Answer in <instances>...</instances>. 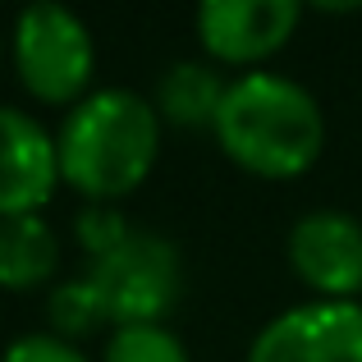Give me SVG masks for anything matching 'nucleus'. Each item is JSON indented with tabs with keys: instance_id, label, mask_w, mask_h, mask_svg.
Segmentation results:
<instances>
[{
	"instance_id": "obj_1",
	"label": "nucleus",
	"mask_w": 362,
	"mask_h": 362,
	"mask_svg": "<svg viewBox=\"0 0 362 362\" xmlns=\"http://www.w3.org/2000/svg\"><path fill=\"white\" fill-rule=\"evenodd\" d=\"M221 151L252 179L308 175L326 151V110L298 78L275 69H252L230 78V92L216 115Z\"/></svg>"
},
{
	"instance_id": "obj_3",
	"label": "nucleus",
	"mask_w": 362,
	"mask_h": 362,
	"mask_svg": "<svg viewBox=\"0 0 362 362\" xmlns=\"http://www.w3.org/2000/svg\"><path fill=\"white\" fill-rule=\"evenodd\" d=\"M9 55H14V74L23 83L28 97L42 106H78L92 88L97 74V42H92L88 23L64 5H28L14 18V37H9Z\"/></svg>"
},
{
	"instance_id": "obj_9",
	"label": "nucleus",
	"mask_w": 362,
	"mask_h": 362,
	"mask_svg": "<svg viewBox=\"0 0 362 362\" xmlns=\"http://www.w3.org/2000/svg\"><path fill=\"white\" fill-rule=\"evenodd\" d=\"M230 78L211 60H175L156 83V115L170 129H216Z\"/></svg>"
},
{
	"instance_id": "obj_2",
	"label": "nucleus",
	"mask_w": 362,
	"mask_h": 362,
	"mask_svg": "<svg viewBox=\"0 0 362 362\" xmlns=\"http://www.w3.org/2000/svg\"><path fill=\"white\" fill-rule=\"evenodd\" d=\"M160 115L133 88L88 92L55 129L60 184L83 193L88 202L115 206L138 193L160 156Z\"/></svg>"
},
{
	"instance_id": "obj_8",
	"label": "nucleus",
	"mask_w": 362,
	"mask_h": 362,
	"mask_svg": "<svg viewBox=\"0 0 362 362\" xmlns=\"http://www.w3.org/2000/svg\"><path fill=\"white\" fill-rule=\"evenodd\" d=\"M60 151L55 133L18 106H0V221L33 216L55 197Z\"/></svg>"
},
{
	"instance_id": "obj_10",
	"label": "nucleus",
	"mask_w": 362,
	"mask_h": 362,
	"mask_svg": "<svg viewBox=\"0 0 362 362\" xmlns=\"http://www.w3.org/2000/svg\"><path fill=\"white\" fill-rule=\"evenodd\" d=\"M60 271V234L42 211L33 216H5L0 221V289L28 293L55 280Z\"/></svg>"
},
{
	"instance_id": "obj_11",
	"label": "nucleus",
	"mask_w": 362,
	"mask_h": 362,
	"mask_svg": "<svg viewBox=\"0 0 362 362\" xmlns=\"http://www.w3.org/2000/svg\"><path fill=\"white\" fill-rule=\"evenodd\" d=\"M46 321H51V335L69 339V344L83 339V335H92V330H101V326H110L106 303H101L97 284L88 280V271L74 275V280H60L51 289V298H46Z\"/></svg>"
},
{
	"instance_id": "obj_13",
	"label": "nucleus",
	"mask_w": 362,
	"mask_h": 362,
	"mask_svg": "<svg viewBox=\"0 0 362 362\" xmlns=\"http://www.w3.org/2000/svg\"><path fill=\"white\" fill-rule=\"evenodd\" d=\"M129 234H133V225L124 221L115 206L88 202V206L78 211V243H83V252H88L92 262H97V257H106L110 247H119Z\"/></svg>"
},
{
	"instance_id": "obj_7",
	"label": "nucleus",
	"mask_w": 362,
	"mask_h": 362,
	"mask_svg": "<svg viewBox=\"0 0 362 362\" xmlns=\"http://www.w3.org/2000/svg\"><path fill=\"white\" fill-rule=\"evenodd\" d=\"M247 362H362V303L308 298L284 308L257 330Z\"/></svg>"
},
{
	"instance_id": "obj_12",
	"label": "nucleus",
	"mask_w": 362,
	"mask_h": 362,
	"mask_svg": "<svg viewBox=\"0 0 362 362\" xmlns=\"http://www.w3.org/2000/svg\"><path fill=\"white\" fill-rule=\"evenodd\" d=\"M101 362H193L170 326H115Z\"/></svg>"
},
{
	"instance_id": "obj_4",
	"label": "nucleus",
	"mask_w": 362,
	"mask_h": 362,
	"mask_svg": "<svg viewBox=\"0 0 362 362\" xmlns=\"http://www.w3.org/2000/svg\"><path fill=\"white\" fill-rule=\"evenodd\" d=\"M110 326H165L184 298V257L156 230H133L119 247L88 266Z\"/></svg>"
},
{
	"instance_id": "obj_5",
	"label": "nucleus",
	"mask_w": 362,
	"mask_h": 362,
	"mask_svg": "<svg viewBox=\"0 0 362 362\" xmlns=\"http://www.w3.org/2000/svg\"><path fill=\"white\" fill-rule=\"evenodd\" d=\"M298 23V0H206L197 9V42L211 64L252 74L293 42Z\"/></svg>"
},
{
	"instance_id": "obj_14",
	"label": "nucleus",
	"mask_w": 362,
	"mask_h": 362,
	"mask_svg": "<svg viewBox=\"0 0 362 362\" xmlns=\"http://www.w3.org/2000/svg\"><path fill=\"white\" fill-rule=\"evenodd\" d=\"M0 362H88V354L78 344H69V339L51 335V330H33V335L9 339Z\"/></svg>"
},
{
	"instance_id": "obj_6",
	"label": "nucleus",
	"mask_w": 362,
	"mask_h": 362,
	"mask_svg": "<svg viewBox=\"0 0 362 362\" xmlns=\"http://www.w3.org/2000/svg\"><path fill=\"white\" fill-rule=\"evenodd\" d=\"M289 271L321 303H358L362 293V221L339 206H317L289 230Z\"/></svg>"
}]
</instances>
